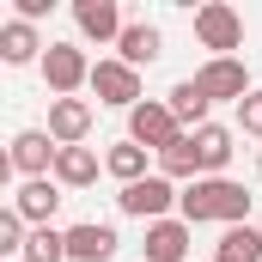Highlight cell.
<instances>
[{"label": "cell", "instance_id": "obj_2", "mask_svg": "<svg viewBox=\"0 0 262 262\" xmlns=\"http://www.w3.org/2000/svg\"><path fill=\"white\" fill-rule=\"evenodd\" d=\"M171 201H183V189H177L171 177H159V171H152V177L128 183V189L116 195V207H122L128 220H146V226H152V220H171Z\"/></svg>", "mask_w": 262, "mask_h": 262}, {"label": "cell", "instance_id": "obj_25", "mask_svg": "<svg viewBox=\"0 0 262 262\" xmlns=\"http://www.w3.org/2000/svg\"><path fill=\"white\" fill-rule=\"evenodd\" d=\"M256 171H262V152H256Z\"/></svg>", "mask_w": 262, "mask_h": 262}, {"label": "cell", "instance_id": "obj_22", "mask_svg": "<svg viewBox=\"0 0 262 262\" xmlns=\"http://www.w3.org/2000/svg\"><path fill=\"white\" fill-rule=\"evenodd\" d=\"M25 262H67V232H55V226H31Z\"/></svg>", "mask_w": 262, "mask_h": 262}, {"label": "cell", "instance_id": "obj_8", "mask_svg": "<svg viewBox=\"0 0 262 262\" xmlns=\"http://www.w3.org/2000/svg\"><path fill=\"white\" fill-rule=\"evenodd\" d=\"M195 85L201 92H207V98H213V104H220V98H232V104H244V98H250V92H256V85H250V73H244V61H238V55H220V61H207L195 73Z\"/></svg>", "mask_w": 262, "mask_h": 262}, {"label": "cell", "instance_id": "obj_16", "mask_svg": "<svg viewBox=\"0 0 262 262\" xmlns=\"http://www.w3.org/2000/svg\"><path fill=\"white\" fill-rule=\"evenodd\" d=\"M165 104H171V116H177V122H183V134H195V128H207V110H213V98H207V92H201L195 79H177V85H171V98H165Z\"/></svg>", "mask_w": 262, "mask_h": 262}, {"label": "cell", "instance_id": "obj_3", "mask_svg": "<svg viewBox=\"0 0 262 262\" xmlns=\"http://www.w3.org/2000/svg\"><path fill=\"white\" fill-rule=\"evenodd\" d=\"M128 140H134V146H146V152H165L171 140H183V122L171 116V104L146 98V104H134V110H128Z\"/></svg>", "mask_w": 262, "mask_h": 262}, {"label": "cell", "instance_id": "obj_1", "mask_svg": "<svg viewBox=\"0 0 262 262\" xmlns=\"http://www.w3.org/2000/svg\"><path fill=\"white\" fill-rule=\"evenodd\" d=\"M244 213H250V195H244V183H232V177H201V183H189L183 201H177V220H189V226H207V220L244 226Z\"/></svg>", "mask_w": 262, "mask_h": 262}, {"label": "cell", "instance_id": "obj_24", "mask_svg": "<svg viewBox=\"0 0 262 262\" xmlns=\"http://www.w3.org/2000/svg\"><path fill=\"white\" fill-rule=\"evenodd\" d=\"M238 128H244V134H256V140H262V92H250V98L238 104Z\"/></svg>", "mask_w": 262, "mask_h": 262}, {"label": "cell", "instance_id": "obj_11", "mask_svg": "<svg viewBox=\"0 0 262 262\" xmlns=\"http://www.w3.org/2000/svg\"><path fill=\"white\" fill-rule=\"evenodd\" d=\"M116 232L110 226H98V220H79V226H67V262H110L116 256Z\"/></svg>", "mask_w": 262, "mask_h": 262}, {"label": "cell", "instance_id": "obj_7", "mask_svg": "<svg viewBox=\"0 0 262 262\" xmlns=\"http://www.w3.org/2000/svg\"><path fill=\"white\" fill-rule=\"evenodd\" d=\"M92 92H98V104H116V110L146 104L140 98V73L128 61H92Z\"/></svg>", "mask_w": 262, "mask_h": 262}, {"label": "cell", "instance_id": "obj_20", "mask_svg": "<svg viewBox=\"0 0 262 262\" xmlns=\"http://www.w3.org/2000/svg\"><path fill=\"white\" fill-rule=\"evenodd\" d=\"M104 171H110L122 189H128V183H140V177H152V171H146V146H134V140H116V146L104 152Z\"/></svg>", "mask_w": 262, "mask_h": 262}, {"label": "cell", "instance_id": "obj_18", "mask_svg": "<svg viewBox=\"0 0 262 262\" xmlns=\"http://www.w3.org/2000/svg\"><path fill=\"white\" fill-rule=\"evenodd\" d=\"M195 152H201V171L207 177H226V165H232V128H220V122L195 128Z\"/></svg>", "mask_w": 262, "mask_h": 262}, {"label": "cell", "instance_id": "obj_6", "mask_svg": "<svg viewBox=\"0 0 262 262\" xmlns=\"http://www.w3.org/2000/svg\"><path fill=\"white\" fill-rule=\"evenodd\" d=\"M43 79H49L55 98H73L79 85H92V61H85V49H79V43H49V55H43Z\"/></svg>", "mask_w": 262, "mask_h": 262}, {"label": "cell", "instance_id": "obj_23", "mask_svg": "<svg viewBox=\"0 0 262 262\" xmlns=\"http://www.w3.org/2000/svg\"><path fill=\"white\" fill-rule=\"evenodd\" d=\"M25 238H31V232H25L18 207H6V213H0V250H18V256H25Z\"/></svg>", "mask_w": 262, "mask_h": 262}, {"label": "cell", "instance_id": "obj_12", "mask_svg": "<svg viewBox=\"0 0 262 262\" xmlns=\"http://www.w3.org/2000/svg\"><path fill=\"white\" fill-rule=\"evenodd\" d=\"M12 207H18V220H25V226H49V220H55V207H61V183H55V177H31V183H18Z\"/></svg>", "mask_w": 262, "mask_h": 262}, {"label": "cell", "instance_id": "obj_21", "mask_svg": "<svg viewBox=\"0 0 262 262\" xmlns=\"http://www.w3.org/2000/svg\"><path fill=\"white\" fill-rule=\"evenodd\" d=\"M213 262H262V232H256V226H226Z\"/></svg>", "mask_w": 262, "mask_h": 262}, {"label": "cell", "instance_id": "obj_4", "mask_svg": "<svg viewBox=\"0 0 262 262\" xmlns=\"http://www.w3.org/2000/svg\"><path fill=\"white\" fill-rule=\"evenodd\" d=\"M195 37H201V49H213V61H220V55L244 49V18L226 0H207V6H195Z\"/></svg>", "mask_w": 262, "mask_h": 262}, {"label": "cell", "instance_id": "obj_17", "mask_svg": "<svg viewBox=\"0 0 262 262\" xmlns=\"http://www.w3.org/2000/svg\"><path fill=\"white\" fill-rule=\"evenodd\" d=\"M98 165H104V159H98L92 146H61V152H55V183H61V189H85V183H98Z\"/></svg>", "mask_w": 262, "mask_h": 262}, {"label": "cell", "instance_id": "obj_5", "mask_svg": "<svg viewBox=\"0 0 262 262\" xmlns=\"http://www.w3.org/2000/svg\"><path fill=\"white\" fill-rule=\"evenodd\" d=\"M55 134L49 128H25V134H12V152H6V165L31 183V177H55Z\"/></svg>", "mask_w": 262, "mask_h": 262}, {"label": "cell", "instance_id": "obj_13", "mask_svg": "<svg viewBox=\"0 0 262 262\" xmlns=\"http://www.w3.org/2000/svg\"><path fill=\"white\" fill-rule=\"evenodd\" d=\"M189 220H152L146 226V262H189Z\"/></svg>", "mask_w": 262, "mask_h": 262}, {"label": "cell", "instance_id": "obj_15", "mask_svg": "<svg viewBox=\"0 0 262 262\" xmlns=\"http://www.w3.org/2000/svg\"><path fill=\"white\" fill-rule=\"evenodd\" d=\"M159 177H171V183H201L207 171H201V152H195V134H183V140H171L165 152H159Z\"/></svg>", "mask_w": 262, "mask_h": 262}, {"label": "cell", "instance_id": "obj_10", "mask_svg": "<svg viewBox=\"0 0 262 262\" xmlns=\"http://www.w3.org/2000/svg\"><path fill=\"white\" fill-rule=\"evenodd\" d=\"M49 134H55V146H85L92 104L85 98H49Z\"/></svg>", "mask_w": 262, "mask_h": 262}, {"label": "cell", "instance_id": "obj_14", "mask_svg": "<svg viewBox=\"0 0 262 262\" xmlns=\"http://www.w3.org/2000/svg\"><path fill=\"white\" fill-rule=\"evenodd\" d=\"M43 55H49V43L37 37V25H25V18H6V25H0V61L6 67L43 61Z\"/></svg>", "mask_w": 262, "mask_h": 262}, {"label": "cell", "instance_id": "obj_9", "mask_svg": "<svg viewBox=\"0 0 262 262\" xmlns=\"http://www.w3.org/2000/svg\"><path fill=\"white\" fill-rule=\"evenodd\" d=\"M73 25H79V37H92V43H122V12H116V0H73Z\"/></svg>", "mask_w": 262, "mask_h": 262}, {"label": "cell", "instance_id": "obj_19", "mask_svg": "<svg viewBox=\"0 0 262 262\" xmlns=\"http://www.w3.org/2000/svg\"><path fill=\"white\" fill-rule=\"evenodd\" d=\"M116 61H128L134 73L152 67V61H159V25H128L122 43H116Z\"/></svg>", "mask_w": 262, "mask_h": 262}]
</instances>
